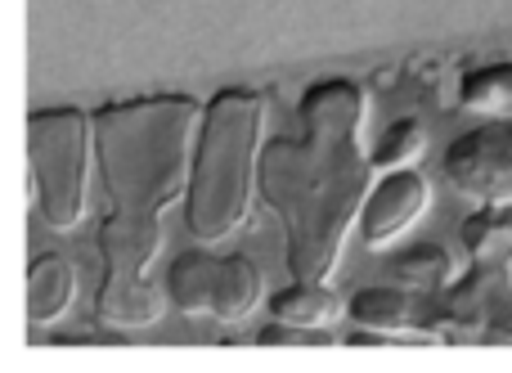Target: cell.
<instances>
[{
	"label": "cell",
	"mask_w": 512,
	"mask_h": 373,
	"mask_svg": "<svg viewBox=\"0 0 512 373\" xmlns=\"http://www.w3.org/2000/svg\"><path fill=\"white\" fill-rule=\"evenodd\" d=\"M72 293H77V279H72V266L59 257V252H45V257L32 261L27 270V320L32 324H50L68 311Z\"/></svg>",
	"instance_id": "10"
},
{
	"label": "cell",
	"mask_w": 512,
	"mask_h": 373,
	"mask_svg": "<svg viewBox=\"0 0 512 373\" xmlns=\"http://www.w3.org/2000/svg\"><path fill=\"white\" fill-rule=\"evenodd\" d=\"M167 297L185 315H216V320H243L261 306L265 279L248 257H207V252H180L167 270Z\"/></svg>",
	"instance_id": "5"
},
{
	"label": "cell",
	"mask_w": 512,
	"mask_h": 373,
	"mask_svg": "<svg viewBox=\"0 0 512 373\" xmlns=\"http://www.w3.org/2000/svg\"><path fill=\"white\" fill-rule=\"evenodd\" d=\"M265 99L248 86H225L203 104L194 167L185 189V225L194 239H230L252 203V167L261 162Z\"/></svg>",
	"instance_id": "3"
},
{
	"label": "cell",
	"mask_w": 512,
	"mask_h": 373,
	"mask_svg": "<svg viewBox=\"0 0 512 373\" xmlns=\"http://www.w3.org/2000/svg\"><path fill=\"white\" fill-rule=\"evenodd\" d=\"M203 104L194 95L113 99L95 113V162L108 194L99 252L108 275H149L162 212L189 189Z\"/></svg>",
	"instance_id": "2"
},
{
	"label": "cell",
	"mask_w": 512,
	"mask_h": 373,
	"mask_svg": "<svg viewBox=\"0 0 512 373\" xmlns=\"http://www.w3.org/2000/svg\"><path fill=\"white\" fill-rule=\"evenodd\" d=\"M445 176L481 203H512V117H495L445 149Z\"/></svg>",
	"instance_id": "6"
},
{
	"label": "cell",
	"mask_w": 512,
	"mask_h": 373,
	"mask_svg": "<svg viewBox=\"0 0 512 373\" xmlns=\"http://www.w3.org/2000/svg\"><path fill=\"white\" fill-rule=\"evenodd\" d=\"M95 311L117 329H144L162 315V293L149 284V275H104Z\"/></svg>",
	"instance_id": "9"
},
{
	"label": "cell",
	"mask_w": 512,
	"mask_h": 373,
	"mask_svg": "<svg viewBox=\"0 0 512 373\" xmlns=\"http://www.w3.org/2000/svg\"><path fill=\"white\" fill-rule=\"evenodd\" d=\"M427 212V180L414 167H396L369 189L360 212V234L369 248L396 243L418 216Z\"/></svg>",
	"instance_id": "7"
},
{
	"label": "cell",
	"mask_w": 512,
	"mask_h": 373,
	"mask_svg": "<svg viewBox=\"0 0 512 373\" xmlns=\"http://www.w3.org/2000/svg\"><path fill=\"white\" fill-rule=\"evenodd\" d=\"M90 158H95V113L36 108L27 117V167H32L41 221L50 230H77L81 225Z\"/></svg>",
	"instance_id": "4"
},
{
	"label": "cell",
	"mask_w": 512,
	"mask_h": 373,
	"mask_svg": "<svg viewBox=\"0 0 512 373\" xmlns=\"http://www.w3.org/2000/svg\"><path fill=\"white\" fill-rule=\"evenodd\" d=\"M459 99L468 108H477V113L512 117V59L468 72V77H463V86H459Z\"/></svg>",
	"instance_id": "13"
},
{
	"label": "cell",
	"mask_w": 512,
	"mask_h": 373,
	"mask_svg": "<svg viewBox=\"0 0 512 373\" xmlns=\"http://www.w3.org/2000/svg\"><path fill=\"white\" fill-rule=\"evenodd\" d=\"M369 99L355 81L324 77L301 95L297 131L274 135L256 162V189L283 225L292 279H319L337 270L342 243L369 198L364 153Z\"/></svg>",
	"instance_id": "1"
},
{
	"label": "cell",
	"mask_w": 512,
	"mask_h": 373,
	"mask_svg": "<svg viewBox=\"0 0 512 373\" xmlns=\"http://www.w3.org/2000/svg\"><path fill=\"white\" fill-rule=\"evenodd\" d=\"M423 144H427V135H423V126L418 122H396L387 135L378 140V149H373V167H382V171H396V167H409V162L423 153Z\"/></svg>",
	"instance_id": "14"
},
{
	"label": "cell",
	"mask_w": 512,
	"mask_h": 373,
	"mask_svg": "<svg viewBox=\"0 0 512 373\" xmlns=\"http://www.w3.org/2000/svg\"><path fill=\"white\" fill-rule=\"evenodd\" d=\"M463 248H468L477 279H495L512 261V203H481L463 221Z\"/></svg>",
	"instance_id": "8"
},
{
	"label": "cell",
	"mask_w": 512,
	"mask_h": 373,
	"mask_svg": "<svg viewBox=\"0 0 512 373\" xmlns=\"http://www.w3.org/2000/svg\"><path fill=\"white\" fill-rule=\"evenodd\" d=\"M342 311H346L342 297L328 284H319V279H297V284L279 288V293L270 297L274 320L297 324V329H324V324H333Z\"/></svg>",
	"instance_id": "11"
},
{
	"label": "cell",
	"mask_w": 512,
	"mask_h": 373,
	"mask_svg": "<svg viewBox=\"0 0 512 373\" xmlns=\"http://www.w3.org/2000/svg\"><path fill=\"white\" fill-rule=\"evenodd\" d=\"M391 275L405 288H418V293H441L454 275V261L441 243H418V248L400 252V257L391 261Z\"/></svg>",
	"instance_id": "12"
}]
</instances>
